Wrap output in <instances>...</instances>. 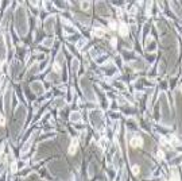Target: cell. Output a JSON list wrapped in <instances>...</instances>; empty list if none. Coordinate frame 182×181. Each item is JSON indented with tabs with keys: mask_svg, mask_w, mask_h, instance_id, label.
<instances>
[{
	"mask_svg": "<svg viewBox=\"0 0 182 181\" xmlns=\"http://www.w3.org/2000/svg\"><path fill=\"white\" fill-rule=\"evenodd\" d=\"M143 145V139L139 137H134L131 139V146L132 147H138V146H142Z\"/></svg>",
	"mask_w": 182,
	"mask_h": 181,
	"instance_id": "6da1fadb",
	"label": "cell"
},
{
	"mask_svg": "<svg viewBox=\"0 0 182 181\" xmlns=\"http://www.w3.org/2000/svg\"><path fill=\"white\" fill-rule=\"evenodd\" d=\"M94 37H99V38H101L104 34H105V30H104L103 27H94L93 28V33H92Z\"/></svg>",
	"mask_w": 182,
	"mask_h": 181,
	"instance_id": "7a4b0ae2",
	"label": "cell"
},
{
	"mask_svg": "<svg viewBox=\"0 0 182 181\" xmlns=\"http://www.w3.org/2000/svg\"><path fill=\"white\" fill-rule=\"evenodd\" d=\"M119 34L121 37H127L128 35V27L124 23H120V26H119Z\"/></svg>",
	"mask_w": 182,
	"mask_h": 181,
	"instance_id": "3957f363",
	"label": "cell"
},
{
	"mask_svg": "<svg viewBox=\"0 0 182 181\" xmlns=\"http://www.w3.org/2000/svg\"><path fill=\"white\" fill-rule=\"evenodd\" d=\"M77 146H78V141H77V139H74V141H73V143H72V146L69 147V154H70V155H73V154H76Z\"/></svg>",
	"mask_w": 182,
	"mask_h": 181,
	"instance_id": "277c9868",
	"label": "cell"
},
{
	"mask_svg": "<svg viewBox=\"0 0 182 181\" xmlns=\"http://www.w3.org/2000/svg\"><path fill=\"white\" fill-rule=\"evenodd\" d=\"M139 170H140V168L138 166V165H134V166H132V173H134V174H138V173H139Z\"/></svg>",
	"mask_w": 182,
	"mask_h": 181,
	"instance_id": "5b68a950",
	"label": "cell"
},
{
	"mask_svg": "<svg viewBox=\"0 0 182 181\" xmlns=\"http://www.w3.org/2000/svg\"><path fill=\"white\" fill-rule=\"evenodd\" d=\"M53 68H54V70H55L57 73H59V72H61V66H59V64H57V62L54 64V66H53Z\"/></svg>",
	"mask_w": 182,
	"mask_h": 181,
	"instance_id": "8992f818",
	"label": "cell"
},
{
	"mask_svg": "<svg viewBox=\"0 0 182 181\" xmlns=\"http://www.w3.org/2000/svg\"><path fill=\"white\" fill-rule=\"evenodd\" d=\"M0 124H3V126L6 124V120H4V118H3V116H0Z\"/></svg>",
	"mask_w": 182,
	"mask_h": 181,
	"instance_id": "52a82bcc",
	"label": "cell"
},
{
	"mask_svg": "<svg viewBox=\"0 0 182 181\" xmlns=\"http://www.w3.org/2000/svg\"><path fill=\"white\" fill-rule=\"evenodd\" d=\"M111 43H112V46H116V39L112 38V39H111Z\"/></svg>",
	"mask_w": 182,
	"mask_h": 181,
	"instance_id": "ba28073f",
	"label": "cell"
},
{
	"mask_svg": "<svg viewBox=\"0 0 182 181\" xmlns=\"http://www.w3.org/2000/svg\"><path fill=\"white\" fill-rule=\"evenodd\" d=\"M111 28H116V23L115 22H111Z\"/></svg>",
	"mask_w": 182,
	"mask_h": 181,
	"instance_id": "9c48e42d",
	"label": "cell"
}]
</instances>
